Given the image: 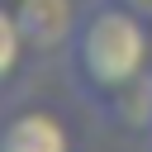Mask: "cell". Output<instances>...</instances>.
<instances>
[{"mask_svg":"<svg viewBox=\"0 0 152 152\" xmlns=\"http://www.w3.org/2000/svg\"><path fill=\"white\" fill-rule=\"evenodd\" d=\"M0 152H71V133L52 109H19L0 124Z\"/></svg>","mask_w":152,"mask_h":152,"instance_id":"obj_3","label":"cell"},{"mask_svg":"<svg viewBox=\"0 0 152 152\" xmlns=\"http://www.w3.org/2000/svg\"><path fill=\"white\" fill-rule=\"evenodd\" d=\"M19 33L33 52H57L76 33V0H14Z\"/></svg>","mask_w":152,"mask_h":152,"instance_id":"obj_2","label":"cell"},{"mask_svg":"<svg viewBox=\"0 0 152 152\" xmlns=\"http://www.w3.org/2000/svg\"><path fill=\"white\" fill-rule=\"evenodd\" d=\"M71 66L90 100L109 104L138 76H147V24L124 0H100L71 33Z\"/></svg>","mask_w":152,"mask_h":152,"instance_id":"obj_1","label":"cell"},{"mask_svg":"<svg viewBox=\"0 0 152 152\" xmlns=\"http://www.w3.org/2000/svg\"><path fill=\"white\" fill-rule=\"evenodd\" d=\"M24 33H19V19H14V5H0V86L19 71V57H24Z\"/></svg>","mask_w":152,"mask_h":152,"instance_id":"obj_4","label":"cell"}]
</instances>
